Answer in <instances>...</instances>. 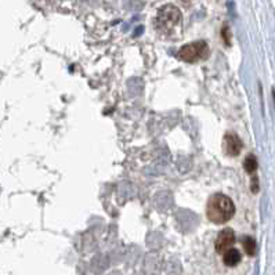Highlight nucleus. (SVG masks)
Returning <instances> with one entry per match:
<instances>
[{
	"instance_id": "f257e3e1",
	"label": "nucleus",
	"mask_w": 275,
	"mask_h": 275,
	"mask_svg": "<svg viewBox=\"0 0 275 275\" xmlns=\"http://www.w3.org/2000/svg\"><path fill=\"white\" fill-rule=\"evenodd\" d=\"M235 205L227 195H212L206 203V216L214 224H224L234 217Z\"/></svg>"
},
{
	"instance_id": "f03ea898",
	"label": "nucleus",
	"mask_w": 275,
	"mask_h": 275,
	"mask_svg": "<svg viewBox=\"0 0 275 275\" xmlns=\"http://www.w3.org/2000/svg\"><path fill=\"white\" fill-rule=\"evenodd\" d=\"M182 22V11L173 4H166L158 10L155 17V26L163 33H172Z\"/></svg>"
},
{
	"instance_id": "7ed1b4c3",
	"label": "nucleus",
	"mask_w": 275,
	"mask_h": 275,
	"mask_svg": "<svg viewBox=\"0 0 275 275\" xmlns=\"http://www.w3.org/2000/svg\"><path fill=\"white\" fill-rule=\"evenodd\" d=\"M210 54V49L205 40H198L194 43L185 44L177 53V57L184 63L195 64L202 60H206Z\"/></svg>"
},
{
	"instance_id": "20e7f679",
	"label": "nucleus",
	"mask_w": 275,
	"mask_h": 275,
	"mask_svg": "<svg viewBox=\"0 0 275 275\" xmlns=\"http://www.w3.org/2000/svg\"><path fill=\"white\" fill-rule=\"evenodd\" d=\"M235 244V234L231 228H224L220 231L216 239V250L217 253H225L228 249H231L232 245Z\"/></svg>"
},
{
	"instance_id": "39448f33",
	"label": "nucleus",
	"mask_w": 275,
	"mask_h": 275,
	"mask_svg": "<svg viewBox=\"0 0 275 275\" xmlns=\"http://www.w3.org/2000/svg\"><path fill=\"white\" fill-rule=\"evenodd\" d=\"M224 151L227 155H230V157H237L239 155V152L242 151V140L239 138L238 134L235 133H227L224 136Z\"/></svg>"
},
{
	"instance_id": "423d86ee",
	"label": "nucleus",
	"mask_w": 275,
	"mask_h": 275,
	"mask_svg": "<svg viewBox=\"0 0 275 275\" xmlns=\"http://www.w3.org/2000/svg\"><path fill=\"white\" fill-rule=\"evenodd\" d=\"M241 259H242V255H241V252L237 249H228L225 253H223V262L227 267H235L239 264L241 262Z\"/></svg>"
},
{
	"instance_id": "0eeeda50",
	"label": "nucleus",
	"mask_w": 275,
	"mask_h": 275,
	"mask_svg": "<svg viewBox=\"0 0 275 275\" xmlns=\"http://www.w3.org/2000/svg\"><path fill=\"white\" fill-rule=\"evenodd\" d=\"M244 168H245V170H246V173H249V175H253V173H256L257 158L255 157L253 154H249L248 157L245 158Z\"/></svg>"
},
{
	"instance_id": "6e6552de",
	"label": "nucleus",
	"mask_w": 275,
	"mask_h": 275,
	"mask_svg": "<svg viewBox=\"0 0 275 275\" xmlns=\"http://www.w3.org/2000/svg\"><path fill=\"white\" fill-rule=\"evenodd\" d=\"M242 246L248 256H255L256 255V241L252 237H245L242 239Z\"/></svg>"
},
{
	"instance_id": "1a4fd4ad",
	"label": "nucleus",
	"mask_w": 275,
	"mask_h": 275,
	"mask_svg": "<svg viewBox=\"0 0 275 275\" xmlns=\"http://www.w3.org/2000/svg\"><path fill=\"white\" fill-rule=\"evenodd\" d=\"M252 192H253V194L259 192V179H257L256 176H255L253 180H252Z\"/></svg>"
},
{
	"instance_id": "9d476101",
	"label": "nucleus",
	"mask_w": 275,
	"mask_h": 275,
	"mask_svg": "<svg viewBox=\"0 0 275 275\" xmlns=\"http://www.w3.org/2000/svg\"><path fill=\"white\" fill-rule=\"evenodd\" d=\"M223 38H224L225 40V44H230V36H228V28L227 26H224V29H223Z\"/></svg>"
}]
</instances>
